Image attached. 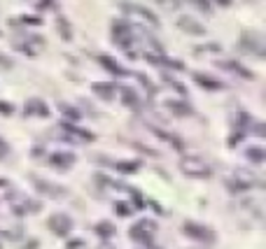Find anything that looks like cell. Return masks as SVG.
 Here are the masks:
<instances>
[{"mask_svg": "<svg viewBox=\"0 0 266 249\" xmlns=\"http://www.w3.org/2000/svg\"><path fill=\"white\" fill-rule=\"evenodd\" d=\"M194 80L198 82V86L203 88H210V91H219L222 88V82H217L215 77H210V74H203V72H194Z\"/></svg>", "mask_w": 266, "mask_h": 249, "instance_id": "14", "label": "cell"}, {"mask_svg": "<svg viewBox=\"0 0 266 249\" xmlns=\"http://www.w3.org/2000/svg\"><path fill=\"white\" fill-rule=\"evenodd\" d=\"M98 63H101L103 68H105V70H110V72H117V74H124V70L119 66H117L115 61H112V58H110V56H98Z\"/></svg>", "mask_w": 266, "mask_h": 249, "instance_id": "18", "label": "cell"}, {"mask_svg": "<svg viewBox=\"0 0 266 249\" xmlns=\"http://www.w3.org/2000/svg\"><path fill=\"white\" fill-rule=\"evenodd\" d=\"M56 26H59V33L63 35V40H70L73 38V30H70V24L66 19H59L56 21Z\"/></svg>", "mask_w": 266, "mask_h": 249, "instance_id": "23", "label": "cell"}, {"mask_svg": "<svg viewBox=\"0 0 266 249\" xmlns=\"http://www.w3.org/2000/svg\"><path fill=\"white\" fill-rule=\"evenodd\" d=\"M189 2H194V5H196L201 12H210V10H212L210 0H189Z\"/></svg>", "mask_w": 266, "mask_h": 249, "instance_id": "25", "label": "cell"}, {"mask_svg": "<svg viewBox=\"0 0 266 249\" xmlns=\"http://www.w3.org/2000/svg\"><path fill=\"white\" fill-rule=\"evenodd\" d=\"M133 38H136V30L131 28V24H126V21H112V40L122 49H129L133 44Z\"/></svg>", "mask_w": 266, "mask_h": 249, "instance_id": "3", "label": "cell"}, {"mask_svg": "<svg viewBox=\"0 0 266 249\" xmlns=\"http://www.w3.org/2000/svg\"><path fill=\"white\" fill-rule=\"evenodd\" d=\"M240 49L243 52H247V54H254V56H264L266 47H264V38H261L259 33H243V38H240Z\"/></svg>", "mask_w": 266, "mask_h": 249, "instance_id": "5", "label": "cell"}, {"mask_svg": "<svg viewBox=\"0 0 266 249\" xmlns=\"http://www.w3.org/2000/svg\"><path fill=\"white\" fill-rule=\"evenodd\" d=\"M35 247H38V240H31V242H26L21 249H35Z\"/></svg>", "mask_w": 266, "mask_h": 249, "instance_id": "34", "label": "cell"}, {"mask_svg": "<svg viewBox=\"0 0 266 249\" xmlns=\"http://www.w3.org/2000/svg\"><path fill=\"white\" fill-rule=\"evenodd\" d=\"M180 170H182L187 177H196V180H208V177H212V168L203 158H198V156H184V158H180Z\"/></svg>", "mask_w": 266, "mask_h": 249, "instance_id": "1", "label": "cell"}, {"mask_svg": "<svg viewBox=\"0 0 266 249\" xmlns=\"http://www.w3.org/2000/svg\"><path fill=\"white\" fill-rule=\"evenodd\" d=\"M7 156V144H5V140L0 138V158H5Z\"/></svg>", "mask_w": 266, "mask_h": 249, "instance_id": "30", "label": "cell"}, {"mask_svg": "<svg viewBox=\"0 0 266 249\" xmlns=\"http://www.w3.org/2000/svg\"><path fill=\"white\" fill-rule=\"evenodd\" d=\"M94 94L101 96L103 100H112V98H115V88L105 86V84H94Z\"/></svg>", "mask_w": 266, "mask_h": 249, "instance_id": "15", "label": "cell"}, {"mask_svg": "<svg viewBox=\"0 0 266 249\" xmlns=\"http://www.w3.org/2000/svg\"><path fill=\"white\" fill-rule=\"evenodd\" d=\"M154 233H157V224L150 222V219H143V222H138L136 226H131V233L129 236L140 244H152L154 240Z\"/></svg>", "mask_w": 266, "mask_h": 249, "instance_id": "2", "label": "cell"}, {"mask_svg": "<svg viewBox=\"0 0 266 249\" xmlns=\"http://www.w3.org/2000/svg\"><path fill=\"white\" fill-rule=\"evenodd\" d=\"M31 182H33V186L40 191L42 196H47V198H63V196L68 194V188L61 186V184H52L47 182V180H40V177H31Z\"/></svg>", "mask_w": 266, "mask_h": 249, "instance_id": "7", "label": "cell"}, {"mask_svg": "<svg viewBox=\"0 0 266 249\" xmlns=\"http://www.w3.org/2000/svg\"><path fill=\"white\" fill-rule=\"evenodd\" d=\"M245 156H247V161H252V163H261V161H264V156H266V152H264L261 147H247Z\"/></svg>", "mask_w": 266, "mask_h": 249, "instance_id": "17", "label": "cell"}, {"mask_svg": "<svg viewBox=\"0 0 266 249\" xmlns=\"http://www.w3.org/2000/svg\"><path fill=\"white\" fill-rule=\"evenodd\" d=\"M82 244H84L82 240H73V242L68 244V249H77V247H82Z\"/></svg>", "mask_w": 266, "mask_h": 249, "instance_id": "33", "label": "cell"}, {"mask_svg": "<svg viewBox=\"0 0 266 249\" xmlns=\"http://www.w3.org/2000/svg\"><path fill=\"white\" fill-rule=\"evenodd\" d=\"M24 114H28V116L35 114V116H45V119H47L49 108L42 100H38V98H31V100L26 102V108H24Z\"/></svg>", "mask_w": 266, "mask_h": 249, "instance_id": "12", "label": "cell"}, {"mask_svg": "<svg viewBox=\"0 0 266 249\" xmlns=\"http://www.w3.org/2000/svg\"><path fill=\"white\" fill-rule=\"evenodd\" d=\"M182 230L189 238H194V240H201V242H212V240H215V233H212V228H208V226H203V224L187 222L182 226Z\"/></svg>", "mask_w": 266, "mask_h": 249, "instance_id": "8", "label": "cell"}, {"mask_svg": "<svg viewBox=\"0 0 266 249\" xmlns=\"http://www.w3.org/2000/svg\"><path fill=\"white\" fill-rule=\"evenodd\" d=\"M115 210L119 216H129L131 214V208L126 205V202H115Z\"/></svg>", "mask_w": 266, "mask_h": 249, "instance_id": "24", "label": "cell"}, {"mask_svg": "<svg viewBox=\"0 0 266 249\" xmlns=\"http://www.w3.org/2000/svg\"><path fill=\"white\" fill-rule=\"evenodd\" d=\"M0 186H5V182H3V180H0Z\"/></svg>", "mask_w": 266, "mask_h": 249, "instance_id": "36", "label": "cell"}, {"mask_svg": "<svg viewBox=\"0 0 266 249\" xmlns=\"http://www.w3.org/2000/svg\"><path fill=\"white\" fill-rule=\"evenodd\" d=\"M12 105L10 102H0V114H12Z\"/></svg>", "mask_w": 266, "mask_h": 249, "instance_id": "27", "label": "cell"}, {"mask_svg": "<svg viewBox=\"0 0 266 249\" xmlns=\"http://www.w3.org/2000/svg\"><path fill=\"white\" fill-rule=\"evenodd\" d=\"M61 133L68 135L66 140H82V142H94V133H89L84 128H77V126H70V124H61Z\"/></svg>", "mask_w": 266, "mask_h": 249, "instance_id": "9", "label": "cell"}, {"mask_svg": "<svg viewBox=\"0 0 266 249\" xmlns=\"http://www.w3.org/2000/svg\"><path fill=\"white\" fill-rule=\"evenodd\" d=\"M122 10H124V14H131L133 19L143 21V24H147V26H152V28H157V26H159V16H154V14H152L150 10H147V7L129 5V2H124Z\"/></svg>", "mask_w": 266, "mask_h": 249, "instance_id": "4", "label": "cell"}, {"mask_svg": "<svg viewBox=\"0 0 266 249\" xmlns=\"http://www.w3.org/2000/svg\"><path fill=\"white\" fill-rule=\"evenodd\" d=\"M161 7H166V10H177L180 7V0H157Z\"/></svg>", "mask_w": 266, "mask_h": 249, "instance_id": "26", "label": "cell"}, {"mask_svg": "<svg viewBox=\"0 0 266 249\" xmlns=\"http://www.w3.org/2000/svg\"><path fill=\"white\" fill-rule=\"evenodd\" d=\"M59 110H61L63 114L68 116L70 122H77V119H82V116H80V112H77L75 108H70V105H66V102H59Z\"/></svg>", "mask_w": 266, "mask_h": 249, "instance_id": "21", "label": "cell"}, {"mask_svg": "<svg viewBox=\"0 0 266 249\" xmlns=\"http://www.w3.org/2000/svg\"><path fill=\"white\" fill-rule=\"evenodd\" d=\"M52 5H54V0H42V2H40V10H49Z\"/></svg>", "mask_w": 266, "mask_h": 249, "instance_id": "32", "label": "cell"}, {"mask_svg": "<svg viewBox=\"0 0 266 249\" xmlns=\"http://www.w3.org/2000/svg\"><path fill=\"white\" fill-rule=\"evenodd\" d=\"M47 228L54 233V236H61V238H66L73 230V219H70L68 214H52L47 219Z\"/></svg>", "mask_w": 266, "mask_h": 249, "instance_id": "6", "label": "cell"}, {"mask_svg": "<svg viewBox=\"0 0 266 249\" xmlns=\"http://www.w3.org/2000/svg\"><path fill=\"white\" fill-rule=\"evenodd\" d=\"M5 236H7V238H19V236H21V228H10Z\"/></svg>", "mask_w": 266, "mask_h": 249, "instance_id": "29", "label": "cell"}, {"mask_svg": "<svg viewBox=\"0 0 266 249\" xmlns=\"http://www.w3.org/2000/svg\"><path fill=\"white\" fill-rule=\"evenodd\" d=\"M215 2H217V5H222V7H229V5H231V0H215Z\"/></svg>", "mask_w": 266, "mask_h": 249, "instance_id": "35", "label": "cell"}, {"mask_svg": "<svg viewBox=\"0 0 266 249\" xmlns=\"http://www.w3.org/2000/svg\"><path fill=\"white\" fill-rule=\"evenodd\" d=\"M122 98H124V105L129 108H138V96L133 88H122Z\"/></svg>", "mask_w": 266, "mask_h": 249, "instance_id": "19", "label": "cell"}, {"mask_svg": "<svg viewBox=\"0 0 266 249\" xmlns=\"http://www.w3.org/2000/svg\"><path fill=\"white\" fill-rule=\"evenodd\" d=\"M49 163L59 170H68L73 168V163H75V156L68 154V152H56V154L49 156Z\"/></svg>", "mask_w": 266, "mask_h": 249, "instance_id": "11", "label": "cell"}, {"mask_svg": "<svg viewBox=\"0 0 266 249\" xmlns=\"http://www.w3.org/2000/svg\"><path fill=\"white\" fill-rule=\"evenodd\" d=\"M96 233H98L101 238H110L112 233H115V228H112V224L101 222V224H96Z\"/></svg>", "mask_w": 266, "mask_h": 249, "instance_id": "22", "label": "cell"}, {"mask_svg": "<svg viewBox=\"0 0 266 249\" xmlns=\"http://www.w3.org/2000/svg\"><path fill=\"white\" fill-rule=\"evenodd\" d=\"M166 105H168V108H171L175 114H182V116H184V114H191V110L187 108L184 102H180V100H168Z\"/></svg>", "mask_w": 266, "mask_h": 249, "instance_id": "20", "label": "cell"}, {"mask_svg": "<svg viewBox=\"0 0 266 249\" xmlns=\"http://www.w3.org/2000/svg\"><path fill=\"white\" fill-rule=\"evenodd\" d=\"M21 21H26V24H33V26H38L40 21L35 19V16H21Z\"/></svg>", "mask_w": 266, "mask_h": 249, "instance_id": "31", "label": "cell"}, {"mask_svg": "<svg viewBox=\"0 0 266 249\" xmlns=\"http://www.w3.org/2000/svg\"><path fill=\"white\" fill-rule=\"evenodd\" d=\"M177 28H180L182 33H189V35H205V28L201 26L196 19H191V16H180V19H177Z\"/></svg>", "mask_w": 266, "mask_h": 249, "instance_id": "10", "label": "cell"}, {"mask_svg": "<svg viewBox=\"0 0 266 249\" xmlns=\"http://www.w3.org/2000/svg\"><path fill=\"white\" fill-rule=\"evenodd\" d=\"M101 163L119 170V172H126V175H129V172H136V170L140 168V163L138 161H110V158H101Z\"/></svg>", "mask_w": 266, "mask_h": 249, "instance_id": "13", "label": "cell"}, {"mask_svg": "<svg viewBox=\"0 0 266 249\" xmlns=\"http://www.w3.org/2000/svg\"><path fill=\"white\" fill-rule=\"evenodd\" d=\"M222 68H226V70H233V72H238L240 77H247V80H252V72L250 70H245V68H240L236 61H224V63H219Z\"/></svg>", "mask_w": 266, "mask_h": 249, "instance_id": "16", "label": "cell"}, {"mask_svg": "<svg viewBox=\"0 0 266 249\" xmlns=\"http://www.w3.org/2000/svg\"><path fill=\"white\" fill-rule=\"evenodd\" d=\"M0 68H12V61H10L7 56H3V54H0Z\"/></svg>", "mask_w": 266, "mask_h": 249, "instance_id": "28", "label": "cell"}]
</instances>
